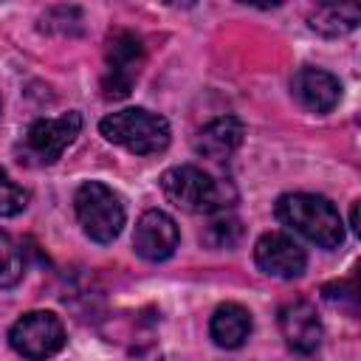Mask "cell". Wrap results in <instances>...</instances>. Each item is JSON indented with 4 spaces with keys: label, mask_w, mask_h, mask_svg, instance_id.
I'll return each mask as SVG.
<instances>
[{
    "label": "cell",
    "mask_w": 361,
    "mask_h": 361,
    "mask_svg": "<svg viewBox=\"0 0 361 361\" xmlns=\"http://www.w3.org/2000/svg\"><path fill=\"white\" fill-rule=\"evenodd\" d=\"M161 189H164L169 203H175L183 212H192V214L226 212L237 197V192L226 180H217L192 164L166 169L161 175Z\"/></svg>",
    "instance_id": "1"
},
{
    "label": "cell",
    "mask_w": 361,
    "mask_h": 361,
    "mask_svg": "<svg viewBox=\"0 0 361 361\" xmlns=\"http://www.w3.org/2000/svg\"><path fill=\"white\" fill-rule=\"evenodd\" d=\"M276 217L322 248H336L344 240V223L336 206L322 195L293 192L276 200Z\"/></svg>",
    "instance_id": "2"
},
{
    "label": "cell",
    "mask_w": 361,
    "mask_h": 361,
    "mask_svg": "<svg viewBox=\"0 0 361 361\" xmlns=\"http://www.w3.org/2000/svg\"><path fill=\"white\" fill-rule=\"evenodd\" d=\"M102 135L135 155H152L161 152L169 144V124L164 116L149 113L144 107H127L118 113H110L99 124Z\"/></svg>",
    "instance_id": "3"
},
{
    "label": "cell",
    "mask_w": 361,
    "mask_h": 361,
    "mask_svg": "<svg viewBox=\"0 0 361 361\" xmlns=\"http://www.w3.org/2000/svg\"><path fill=\"white\" fill-rule=\"evenodd\" d=\"M73 206H76L79 226H82V231L90 240H96V243H113L121 234V226H124V203H121V197L110 186H104L99 180L82 183L76 189Z\"/></svg>",
    "instance_id": "4"
},
{
    "label": "cell",
    "mask_w": 361,
    "mask_h": 361,
    "mask_svg": "<svg viewBox=\"0 0 361 361\" xmlns=\"http://www.w3.org/2000/svg\"><path fill=\"white\" fill-rule=\"evenodd\" d=\"M8 344L28 361H45L65 347V327L51 310H31L11 324Z\"/></svg>",
    "instance_id": "5"
},
{
    "label": "cell",
    "mask_w": 361,
    "mask_h": 361,
    "mask_svg": "<svg viewBox=\"0 0 361 361\" xmlns=\"http://www.w3.org/2000/svg\"><path fill=\"white\" fill-rule=\"evenodd\" d=\"M144 62V45L130 31H116L107 39L104 54V73H102V90L107 99H124L141 71Z\"/></svg>",
    "instance_id": "6"
},
{
    "label": "cell",
    "mask_w": 361,
    "mask_h": 361,
    "mask_svg": "<svg viewBox=\"0 0 361 361\" xmlns=\"http://www.w3.org/2000/svg\"><path fill=\"white\" fill-rule=\"evenodd\" d=\"M79 130H82V116L79 113H65L59 118H39L25 133V149L39 164H54L65 152V147L73 144Z\"/></svg>",
    "instance_id": "7"
},
{
    "label": "cell",
    "mask_w": 361,
    "mask_h": 361,
    "mask_svg": "<svg viewBox=\"0 0 361 361\" xmlns=\"http://www.w3.org/2000/svg\"><path fill=\"white\" fill-rule=\"evenodd\" d=\"M254 259H257V265H259L262 274L279 276V279H293L307 265L305 248L293 237H288L282 231L262 234L257 240V245H254Z\"/></svg>",
    "instance_id": "8"
},
{
    "label": "cell",
    "mask_w": 361,
    "mask_h": 361,
    "mask_svg": "<svg viewBox=\"0 0 361 361\" xmlns=\"http://www.w3.org/2000/svg\"><path fill=\"white\" fill-rule=\"evenodd\" d=\"M178 226L175 220L161 212V209H149L138 217L135 223V234H133V248L141 259H149V262H161L166 257L175 254L178 248Z\"/></svg>",
    "instance_id": "9"
},
{
    "label": "cell",
    "mask_w": 361,
    "mask_h": 361,
    "mask_svg": "<svg viewBox=\"0 0 361 361\" xmlns=\"http://www.w3.org/2000/svg\"><path fill=\"white\" fill-rule=\"evenodd\" d=\"M279 330L285 344L299 355H310L322 344V319L310 302H288L279 310Z\"/></svg>",
    "instance_id": "10"
},
{
    "label": "cell",
    "mask_w": 361,
    "mask_h": 361,
    "mask_svg": "<svg viewBox=\"0 0 361 361\" xmlns=\"http://www.w3.org/2000/svg\"><path fill=\"white\" fill-rule=\"evenodd\" d=\"M290 90L296 102L310 113H330L341 102V82L322 68H302L293 76Z\"/></svg>",
    "instance_id": "11"
},
{
    "label": "cell",
    "mask_w": 361,
    "mask_h": 361,
    "mask_svg": "<svg viewBox=\"0 0 361 361\" xmlns=\"http://www.w3.org/2000/svg\"><path fill=\"white\" fill-rule=\"evenodd\" d=\"M243 135H245L243 121L234 118V116H223V118L209 121L203 130H197L192 147H195V152L200 158L220 161V158H228L243 144Z\"/></svg>",
    "instance_id": "12"
},
{
    "label": "cell",
    "mask_w": 361,
    "mask_h": 361,
    "mask_svg": "<svg viewBox=\"0 0 361 361\" xmlns=\"http://www.w3.org/2000/svg\"><path fill=\"white\" fill-rule=\"evenodd\" d=\"M209 333H212V338H214L217 347L234 350L251 333V313L243 305H237V302H226V305H220L214 310L212 324H209Z\"/></svg>",
    "instance_id": "13"
},
{
    "label": "cell",
    "mask_w": 361,
    "mask_h": 361,
    "mask_svg": "<svg viewBox=\"0 0 361 361\" xmlns=\"http://www.w3.org/2000/svg\"><path fill=\"white\" fill-rule=\"evenodd\" d=\"M358 20H361L358 6H319L310 14V28L327 37H338V34L353 31Z\"/></svg>",
    "instance_id": "14"
},
{
    "label": "cell",
    "mask_w": 361,
    "mask_h": 361,
    "mask_svg": "<svg viewBox=\"0 0 361 361\" xmlns=\"http://www.w3.org/2000/svg\"><path fill=\"white\" fill-rule=\"evenodd\" d=\"M240 237H243L240 220L231 217V214H226V212L217 214V217H212L209 226H206L203 234H200V240H203L209 248H231V245L240 243Z\"/></svg>",
    "instance_id": "15"
},
{
    "label": "cell",
    "mask_w": 361,
    "mask_h": 361,
    "mask_svg": "<svg viewBox=\"0 0 361 361\" xmlns=\"http://www.w3.org/2000/svg\"><path fill=\"white\" fill-rule=\"evenodd\" d=\"M23 279V254L17 243L0 231V288H14Z\"/></svg>",
    "instance_id": "16"
},
{
    "label": "cell",
    "mask_w": 361,
    "mask_h": 361,
    "mask_svg": "<svg viewBox=\"0 0 361 361\" xmlns=\"http://www.w3.org/2000/svg\"><path fill=\"white\" fill-rule=\"evenodd\" d=\"M28 206V192L0 169V217H14Z\"/></svg>",
    "instance_id": "17"
},
{
    "label": "cell",
    "mask_w": 361,
    "mask_h": 361,
    "mask_svg": "<svg viewBox=\"0 0 361 361\" xmlns=\"http://www.w3.org/2000/svg\"><path fill=\"white\" fill-rule=\"evenodd\" d=\"M0 116H3V99H0Z\"/></svg>",
    "instance_id": "18"
}]
</instances>
